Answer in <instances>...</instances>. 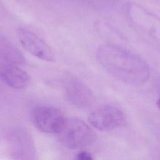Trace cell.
<instances>
[{
    "label": "cell",
    "mask_w": 160,
    "mask_h": 160,
    "mask_svg": "<svg viewBox=\"0 0 160 160\" xmlns=\"http://www.w3.org/2000/svg\"><path fill=\"white\" fill-rule=\"evenodd\" d=\"M96 58L108 73L129 85L141 86L150 77L147 62L138 54L119 46L100 45L96 51Z\"/></svg>",
    "instance_id": "6da1fadb"
},
{
    "label": "cell",
    "mask_w": 160,
    "mask_h": 160,
    "mask_svg": "<svg viewBox=\"0 0 160 160\" xmlns=\"http://www.w3.org/2000/svg\"><path fill=\"white\" fill-rule=\"evenodd\" d=\"M128 15L136 30L160 51V17L138 4H131Z\"/></svg>",
    "instance_id": "7a4b0ae2"
},
{
    "label": "cell",
    "mask_w": 160,
    "mask_h": 160,
    "mask_svg": "<svg viewBox=\"0 0 160 160\" xmlns=\"http://www.w3.org/2000/svg\"><path fill=\"white\" fill-rule=\"evenodd\" d=\"M57 135L59 142L69 149L88 147L96 139L94 130L83 121L76 118L65 119Z\"/></svg>",
    "instance_id": "3957f363"
},
{
    "label": "cell",
    "mask_w": 160,
    "mask_h": 160,
    "mask_svg": "<svg viewBox=\"0 0 160 160\" xmlns=\"http://www.w3.org/2000/svg\"><path fill=\"white\" fill-rule=\"evenodd\" d=\"M88 121L92 126L102 131L123 127L127 121L122 111L111 106H104L95 109L89 114Z\"/></svg>",
    "instance_id": "277c9868"
},
{
    "label": "cell",
    "mask_w": 160,
    "mask_h": 160,
    "mask_svg": "<svg viewBox=\"0 0 160 160\" xmlns=\"http://www.w3.org/2000/svg\"><path fill=\"white\" fill-rule=\"evenodd\" d=\"M19 41L31 54L46 62H54L56 56L51 47L32 31L25 28L17 29Z\"/></svg>",
    "instance_id": "5b68a950"
},
{
    "label": "cell",
    "mask_w": 160,
    "mask_h": 160,
    "mask_svg": "<svg viewBox=\"0 0 160 160\" xmlns=\"http://www.w3.org/2000/svg\"><path fill=\"white\" fill-rule=\"evenodd\" d=\"M31 117L36 128L47 133L57 134L65 121L63 114L59 109L45 106L35 108L32 112Z\"/></svg>",
    "instance_id": "8992f818"
},
{
    "label": "cell",
    "mask_w": 160,
    "mask_h": 160,
    "mask_svg": "<svg viewBox=\"0 0 160 160\" xmlns=\"http://www.w3.org/2000/svg\"><path fill=\"white\" fill-rule=\"evenodd\" d=\"M67 80L65 84L66 92L72 104L80 108H86L94 102V94L88 86L76 78L71 77Z\"/></svg>",
    "instance_id": "52a82bcc"
},
{
    "label": "cell",
    "mask_w": 160,
    "mask_h": 160,
    "mask_svg": "<svg viewBox=\"0 0 160 160\" xmlns=\"http://www.w3.org/2000/svg\"><path fill=\"white\" fill-rule=\"evenodd\" d=\"M0 78L6 85L16 89L25 88L31 80L26 71L17 65L6 62L0 64Z\"/></svg>",
    "instance_id": "ba28073f"
},
{
    "label": "cell",
    "mask_w": 160,
    "mask_h": 160,
    "mask_svg": "<svg viewBox=\"0 0 160 160\" xmlns=\"http://www.w3.org/2000/svg\"><path fill=\"white\" fill-rule=\"evenodd\" d=\"M0 58L6 63L15 65L25 62L24 57L21 52L9 42H2L0 44Z\"/></svg>",
    "instance_id": "9c48e42d"
},
{
    "label": "cell",
    "mask_w": 160,
    "mask_h": 160,
    "mask_svg": "<svg viewBox=\"0 0 160 160\" xmlns=\"http://www.w3.org/2000/svg\"><path fill=\"white\" fill-rule=\"evenodd\" d=\"M73 160H93V158L89 152L82 151L75 156Z\"/></svg>",
    "instance_id": "30bf717a"
},
{
    "label": "cell",
    "mask_w": 160,
    "mask_h": 160,
    "mask_svg": "<svg viewBox=\"0 0 160 160\" xmlns=\"http://www.w3.org/2000/svg\"><path fill=\"white\" fill-rule=\"evenodd\" d=\"M157 106H158V108L160 111V96H159V98H158V99L157 101Z\"/></svg>",
    "instance_id": "8fae6325"
}]
</instances>
